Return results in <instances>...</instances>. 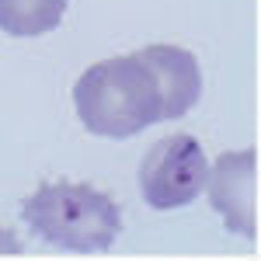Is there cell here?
Instances as JSON below:
<instances>
[{
  "label": "cell",
  "instance_id": "cell-3",
  "mask_svg": "<svg viewBox=\"0 0 261 261\" xmlns=\"http://www.w3.org/2000/svg\"><path fill=\"white\" fill-rule=\"evenodd\" d=\"M209 178V157L202 143L188 133H174L153 143L140 164V192L143 202L157 213L181 209L199 199Z\"/></svg>",
  "mask_w": 261,
  "mask_h": 261
},
{
  "label": "cell",
  "instance_id": "cell-1",
  "mask_svg": "<svg viewBox=\"0 0 261 261\" xmlns=\"http://www.w3.org/2000/svg\"><path fill=\"white\" fill-rule=\"evenodd\" d=\"M73 108L84 129L105 140H129L146 125L164 122L157 77L140 56L87 66L73 87Z\"/></svg>",
  "mask_w": 261,
  "mask_h": 261
},
{
  "label": "cell",
  "instance_id": "cell-6",
  "mask_svg": "<svg viewBox=\"0 0 261 261\" xmlns=\"http://www.w3.org/2000/svg\"><path fill=\"white\" fill-rule=\"evenodd\" d=\"M66 14V0H0V32L35 39L53 32Z\"/></svg>",
  "mask_w": 261,
  "mask_h": 261
},
{
  "label": "cell",
  "instance_id": "cell-4",
  "mask_svg": "<svg viewBox=\"0 0 261 261\" xmlns=\"http://www.w3.org/2000/svg\"><path fill=\"white\" fill-rule=\"evenodd\" d=\"M209 205L226 223V230L244 233L247 241L258 237V153L233 150L220 153L209 167Z\"/></svg>",
  "mask_w": 261,
  "mask_h": 261
},
{
  "label": "cell",
  "instance_id": "cell-7",
  "mask_svg": "<svg viewBox=\"0 0 261 261\" xmlns=\"http://www.w3.org/2000/svg\"><path fill=\"white\" fill-rule=\"evenodd\" d=\"M0 251H11V254H18V251H21V244L14 241V237H7L4 226H0Z\"/></svg>",
  "mask_w": 261,
  "mask_h": 261
},
{
  "label": "cell",
  "instance_id": "cell-2",
  "mask_svg": "<svg viewBox=\"0 0 261 261\" xmlns=\"http://www.w3.org/2000/svg\"><path fill=\"white\" fill-rule=\"evenodd\" d=\"M21 216L39 241L77 254L108 251L122 230L119 202L84 181L42 185L35 195L24 199Z\"/></svg>",
  "mask_w": 261,
  "mask_h": 261
},
{
  "label": "cell",
  "instance_id": "cell-5",
  "mask_svg": "<svg viewBox=\"0 0 261 261\" xmlns=\"http://www.w3.org/2000/svg\"><path fill=\"white\" fill-rule=\"evenodd\" d=\"M136 56L157 77L164 119H181L185 112L195 108V101L202 94V73H199V60L188 49H181V45H146Z\"/></svg>",
  "mask_w": 261,
  "mask_h": 261
}]
</instances>
